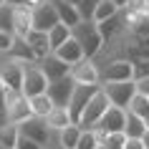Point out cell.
Instances as JSON below:
<instances>
[{
	"mask_svg": "<svg viewBox=\"0 0 149 149\" xmlns=\"http://www.w3.org/2000/svg\"><path fill=\"white\" fill-rule=\"evenodd\" d=\"M71 36H73V40L84 48V56H86V58H91V61H94L96 56L101 53L104 38H101L99 25H96L94 20H81L76 28H71Z\"/></svg>",
	"mask_w": 149,
	"mask_h": 149,
	"instance_id": "obj_1",
	"label": "cell"
},
{
	"mask_svg": "<svg viewBox=\"0 0 149 149\" xmlns=\"http://www.w3.org/2000/svg\"><path fill=\"white\" fill-rule=\"evenodd\" d=\"M101 84H126L136 79V63L129 58H114L104 68H99Z\"/></svg>",
	"mask_w": 149,
	"mask_h": 149,
	"instance_id": "obj_2",
	"label": "cell"
},
{
	"mask_svg": "<svg viewBox=\"0 0 149 149\" xmlns=\"http://www.w3.org/2000/svg\"><path fill=\"white\" fill-rule=\"evenodd\" d=\"M109 99H106V94H104L101 88L94 94V99L88 101V106L84 109V114H81L79 119V126L84 129V132H94L96 126H99V121H101V116L109 111Z\"/></svg>",
	"mask_w": 149,
	"mask_h": 149,
	"instance_id": "obj_3",
	"label": "cell"
},
{
	"mask_svg": "<svg viewBox=\"0 0 149 149\" xmlns=\"http://www.w3.org/2000/svg\"><path fill=\"white\" fill-rule=\"evenodd\" d=\"M3 116H5L8 124H15V126H20L23 121L33 119L28 99H25L20 91H5V114H3Z\"/></svg>",
	"mask_w": 149,
	"mask_h": 149,
	"instance_id": "obj_4",
	"label": "cell"
},
{
	"mask_svg": "<svg viewBox=\"0 0 149 149\" xmlns=\"http://www.w3.org/2000/svg\"><path fill=\"white\" fill-rule=\"evenodd\" d=\"M48 91V79L43 68H40V63H25L23 68V88H20V94L25 99H33V96H40Z\"/></svg>",
	"mask_w": 149,
	"mask_h": 149,
	"instance_id": "obj_5",
	"label": "cell"
},
{
	"mask_svg": "<svg viewBox=\"0 0 149 149\" xmlns=\"http://www.w3.org/2000/svg\"><path fill=\"white\" fill-rule=\"evenodd\" d=\"M101 91L106 94L111 106H116V109H129V104L132 99L136 96V86H134V81H126V84H101Z\"/></svg>",
	"mask_w": 149,
	"mask_h": 149,
	"instance_id": "obj_6",
	"label": "cell"
},
{
	"mask_svg": "<svg viewBox=\"0 0 149 149\" xmlns=\"http://www.w3.org/2000/svg\"><path fill=\"white\" fill-rule=\"evenodd\" d=\"M23 68H25L23 61H15L8 56V61L0 63V86L5 91H20L23 88Z\"/></svg>",
	"mask_w": 149,
	"mask_h": 149,
	"instance_id": "obj_7",
	"label": "cell"
},
{
	"mask_svg": "<svg viewBox=\"0 0 149 149\" xmlns=\"http://www.w3.org/2000/svg\"><path fill=\"white\" fill-rule=\"evenodd\" d=\"M101 88V84L99 86H73V94H71V99H68V116H71V121L73 124H79V119H81V114H84V109L88 106V101L94 99V94Z\"/></svg>",
	"mask_w": 149,
	"mask_h": 149,
	"instance_id": "obj_8",
	"label": "cell"
},
{
	"mask_svg": "<svg viewBox=\"0 0 149 149\" xmlns=\"http://www.w3.org/2000/svg\"><path fill=\"white\" fill-rule=\"evenodd\" d=\"M71 81L76 86H99L101 76H99V66L91 58H84L76 66H71Z\"/></svg>",
	"mask_w": 149,
	"mask_h": 149,
	"instance_id": "obj_9",
	"label": "cell"
},
{
	"mask_svg": "<svg viewBox=\"0 0 149 149\" xmlns=\"http://www.w3.org/2000/svg\"><path fill=\"white\" fill-rule=\"evenodd\" d=\"M58 23H61V20H58L56 8L51 5V0H48V3H43V5H38V8L33 10V31L48 33L53 25H58Z\"/></svg>",
	"mask_w": 149,
	"mask_h": 149,
	"instance_id": "obj_10",
	"label": "cell"
},
{
	"mask_svg": "<svg viewBox=\"0 0 149 149\" xmlns=\"http://www.w3.org/2000/svg\"><path fill=\"white\" fill-rule=\"evenodd\" d=\"M18 129H20V136H28V139H33L36 144H40V147H51V144H48V134H51V129L46 126L43 119L33 116V119H28V121H23Z\"/></svg>",
	"mask_w": 149,
	"mask_h": 149,
	"instance_id": "obj_11",
	"label": "cell"
},
{
	"mask_svg": "<svg viewBox=\"0 0 149 149\" xmlns=\"http://www.w3.org/2000/svg\"><path fill=\"white\" fill-rule=\"evenodd\" d=\"M124 124H126V111L124 109H116V106H109V111L101 116L96 132L101 134H116V132H124Z\"/></svg>",
	"mask_w": 149,
	"mask_h": 149,
	"instance_id": "obj_12",
	"label": "cell"
},
{
	"mask_svg": "<svg viewBox=\"0 0 149 149\" xmlns=\"http://www.w3.org/2000/svg\"><path fill=\"white\" fill-rule=\"evenodd\" d=\"M40 68H43V73H46L48 84H53V81H61V79H68V76H71V66H68V63H63L56 53L46 56V58L40 61Z\"/></svg>",
	"mask_w": 149,
	"mask_h": 149,
	"instance_id": "obj_13",
	"label": "cell"
},
{
	"mask_svg": "<svg viewBox=\"0 0 149 149\" xmlns=\"http://www.w3.org/2000/svg\"><path fill=\"white\" fill-rule=\"evenodd\" d=\"M73 81H71V76L68 79H61V81H53V84H48V91L46 94L51 96V101L56 104V106H68V99H71V94H73Z\"/></svg>",
	"mask_w": 149,
	"mask_h": 149,
	"instance_id": "obj_14",
	"label": "cell"
},
{
	"mask_svg": "<svg viewBox=\"0 0 149 149\" xmlns=\"http://www.w3.org/2000/svg\"><path fill=\"white\" fill-rule=\"evenodd\" d=\"M33 31V10L28 8H13V36L25 40V36Z\"/></svg>",
	"mask_w": 149,
	"mask_h": 149,
	"instance_id": "obj_15",
	"label": "cell"
},
{
	"mask_svg": "<svg viewBox=\"0 0 149 149\" xmlns=\"http://www.w3.org/2000/svg\"><path fill=\"white\" fill-rule=\"evenodd\" d=\"M25 46L33 51L36 61H43L46 56H51V46H48V33H40V31H31L25 36Z\"/></svg>",
	"mask_w": 149,
	"mask_h": 149,
	"instance_id": "obj_16",
	"label": "cell"
},
{
	"mask_svg": "<svg viewBox=\"0 0 149 149\" xmlns=\"http://www.w3.org/2000/svg\"><path fill=\"white\" fill-rule=\"evenodd\" d=\"M53 53L58 56L63 63H68V66H76L79 61H84V58H86V56H84V48L73 40V36H71V38L66 40L61 48H58V51H53Z\"/></svg>",
	"mask_w": 149,
	"mask_h": 149,
	"instance_id": "obj_17",
	"label": "cell"
},
{
	"mask_svg": "<svg viewBox=\"0 0 149 149\" xmlns=\"http://www.w3.org/2000/svg\"><path fill=\"white\" fill-rule=\"evenodd\" d=\"M51 5L56 8V13H58V20H61L63 25H68V28H76V25L81 23V18H79V10L73 8V5L63 3V0H51Z\"/></svg>",
	"mask_w": 149,
	"mask_h": 149,
	"instance_id": "obj_18",
	"label": "cell"
},
{
	"mask_svg": "<svg viewBox=\"0 0 149 149\" xmlns=\"http://www.w3.org/2000/svg\"><path fill=\"white\" fill-rule=\"evenodd\" d=\"M43 121H46V126L51 129V132H63L66 126L73 124L71 116H68V109H63V106H53V111H51Z\"/></svg>",
	"mask_w": 149,
	"mask_h": 149,
	"instance_id": "obj_19",
	"label": "cell"
},
{
	"mask_svg": "<svg viewBox=\"0 0 149 149\" xmlns=\"http://www.w3.org/2000/svg\"><path fill=\"white\" fill-rule=\"evenodd\" d=\"M149 132V124L147 121H141L139 116H134L126 111V124H124V134L126 139H144V134Z\"/></svg>",
	"mask_w": 149,
	"mask_h": 149,
	"instance_id": "obj_20",
	"label": "cell"
},
{
	"mask_svg": "<svg viewBox=\"0 0 149 149\" xmlns=\"http://www.w3.org/2000/svg\"><path fill=\"white\" fill-rule=\"evenodd\" d=\"M81 134H84V129H81L79 124L66 126L63 132H58V149H76L79 147Z\"/></svg>",
	"mask_w": 149,
	"mask_h": 149,
	"instance_id": "obj_21",
	"label": "cell"
},
{
	"mask_svg": "<svg viewBox=\"0 0 149 149\" xmlns=\"http://www.w3.org/2000/svg\"><path fill=\"white\" fill-rule=\"evenodd\" d=\"M28 106H31V114L36 119H46L51 111H53L56 104L51 101V96L48 94H40V96H33V99H28Z\"/></svg>",
	"mask_w": 149,
	"mask_h": 149,
	"instance_id": "obj_22",
	"label": "cell"
},
{
	"mask_svg": "<svg viewBox=\"0 0 149 149\" xmlns=\"http://www.w3.org/2000/svg\"><path fill=\"white\" fill-rule=\"evenodd\" d=\"M18 139H20V129L15 124H0V149H15Z\"/></svg>",
	"mask_w": 149,
	"mask_h": 149,
	"instance_id": "obj_23",
	"label": "cell"
},
{
	"mask_svg": "<svg viewBox=\"0 0 149 149\" xmlns=\"http://www.w3.org/2000/svg\"><path fill=\"white\" fill-rule=\"evenodd\" d=\"M68 38H71V28H68V25H63V23L53 25V28L48 31V46H51V53L58 51Z\"/></svg>",
	"mask_w": 149,
	"mask_h": 149,
	"instance_id": "obj_24",
	"label": "cell"
},
{
	"mask_svg": "<svg viewBox=\"0 0 149 149\" xmlns=\"http://www.w3.org/2000/svg\"><path fill=\"white\" fill-rule=\"evenodd\" d=\"M121 10L111 3V0H101L99 3V8H96V13H94V23L99 25V23H106V20H111V18H116Z\"/></svg>",
	"mask_w": 149,
	"mask_h": 149,
	"instance_id": "obj_25",
	"label": "cell"
},
{
	"mask_svg": "<svg viewBox=\"0 0 149 149\" xmlns=\"http://www.w3.org/2000/svg\"><path fill=\"white\" fill-rule=\"evenodd\" d=\"M126 111L134 114V116H139L141 121H147V124H149V99H147V96L136 94L132 99V104H129V109H126Z\"/></svg>",
	"mask_w": 149,
	"mask_h": 149,
	"instance_id": "obj_26",
	"label": "cell"
},
{
	"mask_svg": "<svg viewBox=\"0 0 149 149\" xmlns=\"http://www.w3.org/2000/svg\"><path fill=\"white\" fill-rule=\"evenodd\" d=\"M121 23V18H111V20H106V23H99V33H101V38H104V43L106 40H114L116 38V33L124 28V25H119Z\"/></svg>",
	"mask_w": 149,
	"mask_h": 149,
	"instance_id": "obj_27",
	"label": "cell"
},
{
	"mask_svg": "<svg viewBox=\"0 0 149 149\" xmlns=\"http://www.w3.org/2000/svg\"><path fill=\"white\" fill-rule=\"evenodd\" d=\"M99 3H101V0H81L79 5H76L79 18L81 20H94V13H96V8H99Z\"/></svg>",
	"mask_w": 149,
	"mask_h": 149,
	"instance_id": "obj_28",
	"label": "cell"
},
{
	"mask_svg": "<svg viewBox=\"0 0 149 149\" xmlns=\"http://www.w3.org/2000/svg\"><path fill=\"white\" fill-rule=\"evenodd\" d=\"M0 31L13 33V8L10 5H0Z\"/></svg>",
	"mask_w": 149,
	"mask_h": 149,
	"instance_id": "obj_29",
	"label": "cell"
},
{
	"mask_svg": "<svg viewBox=\"0 0 149 149\" xmlns=\"http://www.w3.org/2000/svg\"><path fill=\"white\" fill-rule=\"evenodd\" d=\"M76 149H99V136H96V132H84Z\"/></svg>",
	"mask_w": 149,
	"mask_h": 149,
	"instance_id": "obj_30",
	"label": "cell"
},
{
	"mask_svg": "<svg viewBox=\"0 0 149 149\" xmlns=\"http://www.w3.org/2000/svg\"><path fill=\"white\" fill-rule=\"evenodd\" d=\"M43 3H48V0H5V5H10V8H28V10H36Z\"/></svg>",
	"mask_w": 149,
	"mask_h": 149,
	"instance_id": "obj_31",
	"label": "cell"
},
{
	"mask_svg": "<svg viewBox=\"0 0 149 149\" xmlns=\"http://www.w3.org/2000/svg\"><path fill=\"white\" fill-rule=\"evenodd\" d=\"M13 46H15V36H13V33H3V31H0V53H8L10 56Z\"/></svg>",
	"mask_w": 149,
	"mask_h": 149,
	"instance_id": "obj_32",
	"label": "cell"
},
{
	"mask_svg": "<svg viewBox=\"0 0 149 149\" xmlns=\"http://www.w3.org/2000/svg\"><path fill=\"white\" fill-rule=\"evenodd\" d=\"M134 86H136V94H139V96H147V99H149V76L136 79V81H134Z\"/></svg>",
	"mask_w": 149,
	"mask_h": 149,
	"instance_id": "obj_33",
	"label": "cell"
},
{
	"mask_svg": "<svg viewBox=\"0 0 149 149\" xmlns=\"http://www.w3.org/2000/svg\"><path fill=\"white\" fill-rule=\"evenodd\" d=\"M15 149H43L40 144H36L33 139H28V136H20L18 139V144H15Z\"/></svg>",
	"mask_w": 149,
	"mask_h": 149,
	"instance_id": "obj_34",
	"label": "cell"
},
{
	"mask_svg": "<svg viewBox=\"0 0 149 149\" xmlns=\"http://www.w3.org/2000/svg\"><path fill=\"white\" fill-rule=\"evenodd\" d=\"M124 149H147V147H144V141H141V139H126Z\"/></svg>",
	"mask_w": 149,
	"mask_h": 149,
	"instance_id": "obj_35",
	"label": "cell"
},
{
	"mask_svg": "<svg viewBox=\"0 0 149 149\" xmlns=\"http://www.w3.org/2000/svg\"><path fill=\"white\" fill-rule=\"evenodd\" d=\"M111 3H114V5H116L119 10H126V8H129V5L134 3V0H111Z\"/></svg>",
	"mask_w": 149,
	"mask_h": 149,
	"instance_id": "obj_36",
	"label": "cell"
},
{
	"mask_svg": "<svg viewBox=\"0 0 149 149\" xmlns=\"http://www.w3.org/2000/svg\"><path fill=\"white\" fill-rule=\"evenodd\" d=\"M0 114H5V88L0 86Z\"/></svg>",
	"mask_w": 149,
	"mask_h": 149,
	"instance_id": "obj_37",
	"label": "cell"
},
{
	"mask_svg": "<svg viewBox=\"0 0 149 149\" xmlns=\"http://www.w3.org/2000/svg\"><path fill=\"white\" fill-rule=\"evenodd\" d=\"M141 141H144V147H147V149H149V132H147V134H144V139H141Z\"/></svg>",
	"mask_w": 149,
	"mask_h": 149,
	"instance_id": "obj_38",
	"label": "cell"
},
{
	"mask_svg": "<svg viewBox=\"0 0 149 149\" xmlns=\"http://www.w3.org/2000/svg\"><path fill=\"white\" fill-rule=\"evenodd\" d=\"M63 3H68V5H73V8H76V5H79L81 0H63Z\"/></svg>",
	"mask_w": 149,
	"mask_h": 149,
	"instance_id": "obj_39",
	"label": "cell"
},
{
	"mask_svg": "<svg viewBox=\"0 0 149 149\" xmlns=\"http://www.w3.org/2000/svg\"><path fill=\"white\" fill-rule=\"evenodd\" d=\"M43 149H56V147H43Z\"/></svg>",
	"mask_w": 149,
	"mask_h": 149,
	"instance_id": "obj_40",
	"label": "cell"
},
{
	"mask_svg": "<svg viewBox=\"0 0 149 149\" xmlns=\"http://www.w3.org/2000/svg\"><path fill=\"white\" fill-rule=\"evenodd\" d=\"M147 5H149V0H147Z\"/></svg>",
	"mask_w": 149,
	"mask_h": 149,
	"instance_id": "obj_41",
	"label": "cell"
}]
</instances>
